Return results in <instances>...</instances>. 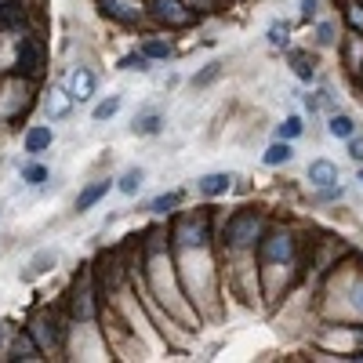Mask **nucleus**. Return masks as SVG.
I'll return each mask as SVG.
<instances>
[{"mask_svg":"<svg viewBox=\"0 0 363 363\" xmlns=\"http://www.w3.org/2000/svg\"><path fill=\"white\" fill-rule=\"evenodd\" d=\"M269 44L273 47H287V22H273L269 26Z\"/></svg>","mask_w":363,"mask_h":363,"instance_id":"obj_28","label":"nucleus"},{"mask_svg":"<svg viewBox=\"0 0 363 363\" xmlns=\"http://www.w3.org/2000/svg\"><path fill=\"white\" fill-rule=\"evenodd\" d=\"M58 262V251H40V255L29 262V276H40V273H47L51 265Z\"/></svg>","mask_w":363,"mask_h":363,"instance_id":"obj_21","label":"nucleus"},{"mask_svg":"<svg viewBox=\"0 0 363 363\" xmlns=\"http://www.w3.org/2000/svg\"><path fill=\"white\" fill-rule=\"evenodd\" d=\"M291 66H294V73H298V81H312V66H309V55L305 51H291Z\"/></svg>","mask_w":363,"mask_h":363,"instance_id":"obj_23","label":"nucleus"},{"mask_svg":"<svg viewBox=\"0 0 363 363\" xmlns=\"http://www.w3.org/2000/svg\"><path fill=\"white\" fill-rule=\"evenodd\" d=\"M255 240H262V214H258V211H240V214H233L229 226H226V244H229L233 251H244V247H251Z\"/></svg>","mask_w":363,"mask_h":363,"instance_id":"obj_1","label":"nucleus"},{"mask_svg":"<svg viewBox=\"0 0 363 363\" xmlns=\"http://www.w3.org/2000/svg\"><path fill=\"white\" fill-rule=\"evenodd\" d=\"M0 345H4V323H0Z\"/></svg>","mask_w":363,"mask_h":363,"instance_id":"obj_34","label":"nucleus"},{"mask_svg":"<svg viewBox=\"0 0 363 363\" xmlns=\"http://www.w3.org/2000/svg\"><path fill=\"white\" fill-rule=\"evenodd\" d=\"M40 69H44V47H40V40L22 37L19 40V73L22 76H40Z\"/></svg>","mask_w":363,"mask_h":363,"instance_id":"obj_3","label":"nucleus"},{"mask_svg":"<svg viewBox=\"0 0 363 363\" xmlns=\"http://www.w3.org/2000/svg\"><path fill=\"white\" fill-rule=\"evenodd\" d=\"M316 33H320V44H323V47H327V44H335V26H330V22H323Z\"/></svg>","mask_w":363,"mask_h":363,"instance_id":"obj_32","label":"nucleus"},{"mask_svg":"<svg viewBox=\"0 0 363 363\" xmlns=\"http://www.w3.org/2000/svg\"><path fill=\"white\" fill-rule=\"evenodd\" d=\"M109 185H113L109 178H105V182H94V185H87L84 193L76 196V211H87V208H94V203H99V200L109 193Z\"/></svg>","mask_w":363,"mask_h":363,"instance_id":"obj_14","label":"nucleus"},{"mask_svg":"<svg viewBox=\"0 0 363 363\" xmlns=\"http://www.w3.org/2000/svg\"><path fill=\"white\" fill-rule=\"evenodd\" d=\"M149 58H167L171 55V44H164V40H146V47H142Z\"/></svg>","mask_w":363,"mask_h":363,"instance_id":"obj_29","label":"nucleus"},{"mask_svg":"<svg viewBox=\"0 0 363 363\" xmlns=\"http://www.w3.org/2000/svg\"><path fill=\"white\" fill-rule=\"evenodd\" d=\"M229 185H233V175H226V171H214V175H203L200 178V193L203 196H222V193H229Z\"/></svg>","mask_w":363,"mask_h":363,"instance_id":"obj_11","label":"nucleus"},{"mask_svg":"<svg viewBox=\"0 0 363 363\" xmlns=\"http://www.w3.org/2000/svg\"><path fill=\"white\" fill-rule=\"evenodd\" d=\"M120 113V94H113V99H105L102 105H94V120H109V117H117Z\"/></svg>","mask_w":363,"mask_h":363,"instance_id":"obj_25","label":"nucleus"},{"mask_svg":"<svg viewBox=\"0 0 363 363\" xmlns=\"http://www.w3.org/2000/svg\"><path fill=\"white\" fill-rule=\"evenodd\" d=\"M309 182L320 185V189L335 185V182H338V167L330 164V160H312V164H309Z\"/></svg>","mask_w":363,"mask_h":363,"instance_id":"obj_10","label":"nucleus"},{"mask_svg":"<svg viewBox=\"0 0 363 363\" xmlns=\"http://www.w3.org/2000/svg\"><path fill=\"white\" fill-rule=\"evenodd\" d=\"M302 131H305V124H302V117H287V120H283V124H280V131H276V135H280L283 142H291V138H298V135H302Z\"/></svg>","mask_w":363,"mask_h":363,"instance_id":"obj_24","label":"nucleus"},{"mask_svg":"<svg viewBox=\"0 0 363 363\" xmlns=\"http://www.w3.org/2000/svg\"><path fill=\"white\" fill-rule=\"evenodd\" d=\"M40 356H44V349L33 341V335H22L11 349V360H40Z\"/></svg>","mask_w":363,"mask_h":363,"instance_id":"obj_16","label":"nucleus"},{"mask_svg":"<svg viewBox=\"0 0 363 363\" xmlns=\"http://www.w3.org/2000/svg\"><path fill=\"white\" fill-rule=\"evenodd\" d=\"M178 203H182V193L175 189V193H164V196H156V200L149 203V211H153V214H167V211H175Z\"/></svg>","mask_w":363,"mask_h":363,"instance_id":"obj_20","label":"nucleus"},{"mask_svg":"<svg viewBox=\"0 0 363 363\" xmlns=\"http://www.w3.org/2000/svg\"><path fill=\"white\" fill-rule=\"evenodd\" d=\"M302 11H305V19H312V11H316V0H302Z\"/></svg>","mask_w":363,"mask_h":363,"instance_id":"obj_33","label":"nucleus"},{"mask_svg":"<svg viewBox=\"0 0 363 363\" xmlns=\"http://www.w3.org/2000/svg\"><path fill=\"white\" fill-rule=\"evenodd\" d=\"M73 320H81V323H91L94 320V291H91V280L76 283V291H73Z\"/></svg>","mask_w":363,"mask_h":363,"instance_id":"obj_4","label":"nucleus"},{"mask_svg":"<svg viewBox=\"0 0 363 363\" xmlns=\"http://www.w3.org/2000/svg\"><path fill=\"white\" fill-rule=\"evenodd\" d=\"M120 69H138V73H149V55L146 51H131L120 58Z\"/></svg>","mask_w":363,"mask_h":363,"instance_id":"obj_22","label":"nucleus"},{"mask_svg":"<svg viewBox=\"0 0 363 363\" xmlns=\"http://www.w3.org/2000/svg\"><path fill=\"white\" fill-rule=\"evenodd\" d=\"M327 128H330V135H335V138H353V135H356V124H353V117H345V113H335V117H330V124H327Z\"/></svg>","mask_w":363,"mask_h":363,"instance_id":"obj_18","label":"nucleus"},{"mask_svg":"<svg viewBox=\"0 0 363 363\" xmlns=\"http://www.w3.org/2000/svg\"><path fill=\"white\" fill-rule=\"evenodd\" d=\"M22 182H26V185H44V182H47V167L26 164V167H22Z\"/></svg>","mask_w":363,"mask_h":363,"instance_id":"obj_26","label":"nucleus"},{"mask_svg":"<svg viewBox=\"0 0 363 363\" xmlns=\"http://www.w3.org/2000/svg\"><path fill=\"white\" fill-rule=\"evenodd\" d=\"M66 94L73 102H87L94 94V73L91 69H73L69 73V84H66Z\"/></svg>","mask_w":363,"mask_h":363,"instance_id":"obj_5","label":"nucleus"},{"mask_svg":"<svg viewBox=\"0 0 363 363\" xmlns=\"http://www.w3.org/2000/svg\"><path fill=\"white\" fill-rule=\"evenodd\" d=\"M131 131L135 135H156V131H160V113H142V117H135Z\"/></svg>","mask_w":363,"mask_h":363,"instance_id":"obj_19","label":"nucleus"},{"mask_svg":"<svg viewBox=\"0 0 363 363\" xmlns=\"http://www.w3.org/2000/svg\"><path fill=\"white\" fill-rule=\"evenodd\" d=\"M102 11L113 15V19H120V22H138L142 19L138 0H102Z\"/></svg>","mask_w":363,"mask_h":363,"instance_id":"obj_6","label":"nucleus"},{"mask_svg":"<svg viewBox=\"0 0 363 363\" xmlns=\"http://www.w3.org/2000/svg\"><path fill=\"white\" fill-rule=\"evenodd\" d=\"M291 156H294V149H291V142H273V146L269 149H265V156H262V160L265 164H269V167H280V164H291Z\"/></svg>","mask_w":363,"mask_h":363,"instance_id":"obj_15","label":"nucleus"},{"mask_svg":"<svg viewBox=\"0 0 363 363\" xmlns=\"http://www.w3.org/2000/svg\"><path fill=\"white\" fill-rule=\"evenodd\" d=\"M294 258V240H291V233H273V236H265L262 240V262H291Z\"/></svg>","mask_w":363,"mask_h":363,"instance_id":"obj_2","label":"nucleus"},{"mask_svg":"<svg viewBox=\"0 0 363 363\" xmlns=\"http://www.w3.org/2000/svg\"><path fill=\"white\" fill-rule=\"evenodd\" d=\"M218 73H222V62H208V69H203V73H196V76H193V84H196V87H208Z\"/></svg>","mask_w":363,"mask_h":363,"instance_id":"obj_27","label":"nucleus"},{"mask_svg":"<svg viewBox=\"0 0 363 363\" xmlns=\"http://www.w3.org/2000/svg\"><path fill=\"white\" fill-rule=\"evenodd\" d=\"M153 15H156L160 22H171V26H185L189 19H193L189 11H182L178 0H156V4H153Z\"/></svg>","mask_w":363,"mask_h":363,"instance_id":"obj_7","label":"nucleus"},{"mask_svg":"<svg viewBox=\"0 0 363 363\" xmlns=\"http://www.w3.org/2000/svg\"><path fill=\"white\" fill-rule=\"evenodd\" d=\"M203 240H208V218H203L200 214V222H196V218H185V222H182V229H178V244H203Z\"/></svg>","mask_w":363,"mask_h":363,"instance_id":"obj_8","label":"nucleus"},{"mask_svg":"<svg viewBox=\"0 0 363 363\" xmlns=\"http://www.w3.org/2000/svg\"><path fill=\"white\" fill-rule=\"evenodd\" d=\"M55 142V131L47 128V124H40V128H29L26 131V153H33V156H40L47 146Z\"/></svg>","mask_w":363,"mask_h":363,"instance_id":"obj_9","label":"nucleus"},{"mask_svg":"<svg viewBox=\"0 0 363 363\" xmlns=\"http://www.w3.org/2000/svg\"><path fill=\"white\" fill-rule=\"evenodd\" d=\"M142 185H146V171H142V167H128L120 175V182H117V189H120L124 196H138Z\"/></svg>","mask_w":363,"mask_h":363,"instance_id":"obj_13","label":"nucleus"},{"mask_svg":"<svg viewBox=\"0 0 363 363\" xmlns=\"http://www.w3.org/2000/svg\"><path fill=\"white\" fill-rule=\"evenodd\" d=\"M360 182H363V171H360Z\"/></svg>","mask_w":363,"mask_h":363,"instance_id":"obj_35","label":"nucleus"},{"mask_svg":"<svg viewBox=\"0 0 363 363\" xmlns=\"http://www.w3.org/2000/svg\"><path fill=\"white\" fill-rule=\"evenodd\" d=\"M345 142H349V156H353L356 164H363V138L353 135V138H345Z\"/></svg>","mask_w":363,"mask_h":363,"instance_id":"obj_30","label":"nucleus"},{"mask_svg":"<svg viewBox=\"0 0 363 363\" xmlns=\"http://www.w3.org/2000/svg\"><path fill=\"white\" fill-rule=\"evenodd\" d=\"M26 8L19 4V0H0V22L4 26H11V29H22L26 26Z\"/></svg>","mask_w":363,"mask_h":363,"instance_id":"obj_12","label":"nucleus"},{"mask_svg":"<svg viewBox=\"0 0 363 363\" xmlns=\"http://www.w3.org/2000/svg\"><path fill=\"white\" fill-rule=\"evenodd\" d=\"M349 22H353L356 29H363V4H356V0L349 4Z\"/></svg>","mask_w":363,"mask_h":363,"instance_id":"obj_31","label":"nucleus"},{"mask_svg":"<svg viewBox=\"0 0 363 363\" xmlns=\"http://www.w3.org/2000/svg\"><path fill=\"white\" fill-rule=\"evenodd\" d=\"M69 94L66 91H51V99H47L44 102V109H47V117H51V120H62V117H66L69 113Z\"/></svg>","mask_w":363,"mask_h":363,"instance_id":"obj_17","label":"nucleus"}]
</instances>
